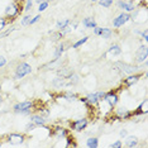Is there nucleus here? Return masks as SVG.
<instances>
[{
	"instance_id": "f257e3e1",
	"label": "nucleus",
	"mask_w": 148,
	"mask_h": 148,
	"mask_svg": "<svg viewBox=\"0 0 148 148\" xmlns=\"http://www.w3.org/2000/svg\"><path fill=\"white\" fill-rule=\"evenodd\" d=\"M32 72V67L28 65V63H21L18 67L15 69V79H21V77H24L25 75Z\"/></svg>"
},
{
	"instance_id": "f03ea898",
	"label": "nucleus",
	"mask_w": 148,
	"mask_h": 148,
	"mask_svg": "<svg viewBox=\"0 0 148 148\" xmlns=\"http://www.w3.org/2000/svg\"><path fill=\"white\" fill-rule=\"evenodd\" d=\"M106 94L103 91L94 92V94H87L86 95V101H90L91 104H97L101 99H105Z\"/></svg>"
},
{
	"instance_id": "7ed1b4c3",
	"label": "nucleus",
	"mask_w": 148,
	"mask_h": 148,
	"mask_svg": "<svg viewBox=\"0 0 148 148\" xmlns=\"http://www.w3.org/2000/svg\"><path fill=\"white\" fill-rule=\"evenodd\" d=\"M33 106V103L32 101H22V103H19V104H15L14 105V110L16 113H23V114H25V113H28L29 112V109Z\"/></svg>"
},
{
	"instance_id": "20e7f679",
	"label": "nucleus",
	"mask_w": 148,
	"mask_h": 148,
	"mask_svg": "<svg viewBox=\"0 0 148 148\" xmlns=\"http://www.w3.org/2000/svg\"><path fill=\"white\" fill-rule=\"evenodd\" d=\"M129 19H130V15L128 14V13H123V14H120L118 18H115L113 21V25L115 27V28H119V27H122L123 24H125Z\"/></svg>"
},
{
	"instance_id": "39448f33",
	"label": "nucleus",
	"mask_w": 148,
	"mask_h": 148,
	"mask_svg": "<svg viewBox=\"0 0 148 148\" xmlns=\"http://www.w3.org/2000/svg\"><path fill=\"white\" fill-rule=\"evenodd\" d=\"M86 125H87V119L82 118V119L76 120V122L72 124V129L76 130V132H81V130H84L86 128Z\"/></svg>"
},
{
	"instance_id": "423d86ee",
	"label": "nucleus",
	"mask_w": 148,
	"mask_h": 148,
	"mask_svg": "<svg viewBox=\"0 0 148 148\" xmlns=\"http://www.w3.org/2000/svg\"><path fill=\"white\" fill-rule=\"evenodd\" d=\"M119 67H122V71L124 73H127V75H132V73L134 72H137V67L136 66H130V65H125V63H123V62H118L116 63Z\"/></svg>"
},
{
	"instance_id": "0eeeda50",
	"label": "nucleus",
	"mask_w": 148,
	"mask_h": 148,
	"mask_svg": "<svg viewBox=\"0 0 148 148\" xmlns=\"http://www.w3.org/2000/svg\"><path fill=\"white\" fill-rule=\"evenodd\" d=\"M147 56H148V49L146 46H142L137 52V62H143L147 60Z\"/></svg>"
},
{
	"instance_id": "6e6552de",
	"label": "nucleus",
	"mask_w": 148,
	"mask_h": 148,
	"mask_svg": "<svg viewBox=\"0 0 148 148\" xmlns=\"http://www.w3.org/2000/svg\"><path fill=\"white\" fill-rule=\"evenodd\" d=\"M19 9H18V5L16 4H10L8 6V8L5 9V15L8 16V18H13V16H15L18 14Z\"/></svg>"
},
{
	"instance_id": "1a4fd4ad",
	"label": "nucleus",
	"mask_w": 148,
	"mask_h": 148,
	"mask_svg": "<svg viewBox=\"0 0 148 148\" xmlns=\"http://www.w3.org/2000/svg\"><path fill=\"white\" fill-rule=\"evenodd\" d=\"M118 5H119L120 9H123V10H125L128 13L134 10V5L129 1H122V0H120V1H118Z\"/></svg>"
},
{
	"instance_id": "9d476101",
	"label": "nucleus",
	"mask_w": 148,
	"mask_h": 148,
	"mask_svg": "<svg viewBox=\"0 0 148 148\" xmlns=\"http://www.w3.org/2000/svg\"><path fill=\"white\" fill-rule=\"evenodd\" d=\"M9 142L12 144H15V146H18V144H22L24 142V138L21 134H12L10 137H9Z\"/></svg>"
},
{
	"instance_id": "9b49d317",
	"label": "nucleus",
	"mask_w": 148,
	"mask_h": 148,
	"mask_svg": "<svg viewBox=\"0 0 148 148\" xmlns=\"http://www.w3.org/2000/svg\"><path fill=\"white\" fill-rule=\"evenodd\" d=\"M125 147L128 148H133V147H137L138 144V138L134 137V136H130V137H127L125 138Z\"/></svg>"
},
{
	"instance_id": "f8f14e48",
	"label": "nucleus",
	"mask_w": 148,
	"mask_h": 148,
	"mask_svg": "<svg viewBox=\"0 0 148 148\" xmlns=\"http://www.w3.org/2000/svg\"><path fill=\"white\" fill-rule=\"evenodd\" d=\"M32 123H34L36 125H43L46 123V119L41 115H33L32 116Z\"/></svg>"
},
{
	"instance_id": "ddd939ff",
	"label": "nucleus",
	"mask_w": 148,
	"mask_h": 148,
	"mask_svg": "<svg viewBox=\"0 0 148 148\" xmlns=\"http://www.w3.org/2000/svg\"><path fill=\"white\" fill-rule=\"evenodd\" d=\"M105 99L108 100V103H109L112 106L116 105V103H118V96H116V95H114V94H106Z\"/></svg>"
},
{
	"instance_id": "4468645a",
	"label": "nucleus",
	"mask_w": 148,
	"mask_h": 148,
	"mask_svg": "<svg viewBox=\"0 0 148 148\" xmlns=\"http://www.w3.org/2000/svg\"><path fill=\"white\" fill-rule=\"evenodd\" d=\"M120 52H122V49H120L119 46H112L109 48V51H108V55H112L114 57H116L118 55H120Z\"/></svg>"
},
{
	"instance_id": "2eb2a0df",
	"label": "nucleus",
	"mask_w": 148,
	"mask_h": 148,
	"mask_svg": "<svg viewBox=\"0 0 148 148\" xmlns=\"http://www.w3.org/2000/svg\"><path fill=\"white\" fill-rule=\"evenodd\" d=\"M84 24H85L86 28H95L96 22L94 21V18H85L84 19Z\"/></svg>"
},
{
	"instance_id": "dca6fc26",
	"label": "nucleus",
	"mask_w": 148,
	"mask_h": 148,
	"mask_svg": "<svg viewBox=\"0 0 148 148\" xmlns=\"http://www.w3.org/2000/svg\"><path fill=\"white\" fill-rule=\"evenodd\" d=\"M99 142H97V138H89L86 142V146L89 148H96Z\"/></svg>"
},
{
	"instance_id": "f3484780",
	"label": "nucleus",
	"mask_w": 148,
	"mask_h": 148,
	"mask_svg": "<svg viewBox=\"0 0 148 148\" xmlns=\"http://www.w3.org/2000/svg\"><path fill=\"white\" fill-rule=\"evenodd\" d=\"M72 73H73V72L71 71V70L65 69V70H60V71H58V76H63L65 79H69V77L71 76Z\"/></svg>"
},
{
	"instance_id": "a211bd4d",
	"label": "nucleus",
	"mask_w": 148,
	"mask_h": 148,
	"mask_svg": "<svg viewBox=\"0 0 148 148\" xmlns=\"http://www.w3.org/2000/svg\"><path fill=\"white\" fill-rule=\"evenodd\" d=\"M138 80H139V77L138 76H136V75H132V76H129L128 79L125 80V84L128 86H130V85H133V84H136Z\"/></svg>"
},
{
	"instance_id": "6ab92c4d",
	"label": "nucleus",
	"mask_w": 148,
	"mask_h": 148,
	"mask_svg": "<svg viewBox=\"0 0 148 148\" xmlns=\"http://www.w3.org/2000/svg\"><path fill=\"white\" fill-rule=\"evenodd\" d=\"M112 36V31L109 28H101V33H100V37L103 38H109Z\"/></svg>"
},
{
	"instance_id": "aec40b11",
	"label": "nucleus",
	"mask_w": 148,
	"mask_h": 148,
	"mask_svg": "<svg viewBox=\"0 0 148 148\" xmlns=\"http://www.w3.org/2000/svg\"><path fill=\"white\" fill-rule=\"evenodd\" d=\"M62 52H63V46H58L56 48V51H55V60H58L60 58V56L62 55Z\"/></svg>"
},
{
	"instance_id": "412c9836",
	"label": "nucleus",
	"mask_w": 148,
	"mask_h": 148,
	"mask_svg": "<svg viewBox=\"0 0 148 148\" xmlns=\"http://www.w3.org/2000/svg\"><path fill=\"white\" fill-rule=\"evenodd\" d=\"M70 24V21H69V19H63V21H60L58 23H57V28H60V29H61V28H63V27H66V25H69Z\"/></svg>"
},
{
	"instance_id": "4be33fe9",
	"label": "nucleus",
	"mask_w": 148,
	"mask_h": 148,
	"mask_svg": "<svg viewBox=\"0 0 148 148\" xmlns=\"http://www.w3.org/2000/svg\"><path fill=\"white\" fill-rule=\"evenodd\" d=\"M87 39H89V37H84L82 39H80V41H77L75 45H73V48H79L80 46H82L85 42H87Z\"/></svg>"
},
{
	"instance_id": "5701e85b",
	"label": "nucleus",
	"mask_w": 148,
	"mask_h": 148,
	"mask_svg": "<svg viewBox=\"0 0 148 148\" xmlns=\"http://www.w3.org/2000/svg\"><path fill=\"white\" fill-rule=\"evenodd\" d=\"M112 4H113V0H100V5L104 6V8H109Z\"/></svg>"
},
{
	"instance_id": "b1692460",
	"label": "nucleus",
	"mask_w": 148,
	"mask_h": 148,
	"mask_svg": "<svg viewBox=\"0 0 148 148\" xmlns=\"http://www.w3.org/2000/svg\"><path fill=\"white\" fill-rule=\"evenodd\" d=\"M147 106H148V103H147V100H144V101L140 104V106H139V112L140 113H147Z\"/></svg>"
},
{
	"instance_id": "393cba45",
	"label": "nucleus",
	"mask_w": 148,
	"mask_h": 148,
	"mask_svg": "<svg viewBox=\"0 0 148 148\" xmlns=\"http://www.w3.org/2000/svg\"><path fill=\"white\" fill-rule=\"evenodd\" d=\"M47 8H48V1H42V3H39V8H38L39 12L46 10Z\"/></svg>"
},
{
	"instance_id": "a878e982",
	"label": "nucleus",
	"mask_w": 148,
	"mask_h": 148,
	"mask_svg": "<svg viewBox=\"0 0 148 148\" xmlns=\"http://www.w3.org/2000/svg\"><path fill=\"white\" fill-rule=\"evenodd\" d=\"M29 21H31V16H29V15H25L24 18L22 19V25H28V24H29Z\"/></svg>"
},
{
	"instance_id": "bb28decb",
	"label": "nucleus",
	"mask_w": 148,
	"mask_h": 148,
	"mask_svg": "<svg viewBox=\"0 0 148 148\" xmlns=\"http://www.w3.org/2000/svg\"><path fill=\"white\" fill-rule=\"evenodd\" d=\"M5 25H6V22H5V19H4V18H0V32H1L3 29L5 28Z\"/></svg>"
},
{
	"instance_id": "cd10ccee",
	"label": "nucleus",
	"mask_w": 148,
	"mask_h": 148,
	"mask_svg": "<svg viewBox=\"0 0 148 148\" xmlns=\"http://www.w3.org/2000/svg\"><path fill=\"white\" fill-rule=\"evenodd\" d=\"M122 146H123L122 142H120V140H116V142H115V143H113L110 147H112V148H120Z\"/></svg>"
},
{
	"instance_id": "c85d7f7f",
	"label": "nucleus",
	"mask_w": 148,
	"mask_h": 148,
	"mask_svg": "<svg viewBox=\"0 0 148 148\" xmlns=\"http://www.w3.org/2000/svg\"><path fill=\"white\" fill-rule=\"evenodd\" d=\"M39 18H41V16H39V15H36L34 18H32L31 21H29V24H34L36 22H38V21H39Z\"/></svg>"
},
{
	"instance_id": "c756f323",
	"label": "nucleus",
	"mask_w": 148,
	"mask_h": 148,
	"mask_svg": "<svg viewBox=\"0 0 148 148\" xmlns=\"http://www.w3.org/2000/svg\"><path fill=\"white\" fill-rule=\"evenodd\" d=\"M5 65H6V58L5 57H3V56H0V67L5 66Z\"/></svg>"
},
{
	"instance_id": "7c9ffc66",
	"label": "nucleus",
	"mask_w": 148,
	"mask_h": 148,
	"mask_svg": "<svg viewBox=\"0 0 148 148\" xmlns=\"http://www.w3.org/2000/svg\"><path fill=\"white\" fill-rule=\"evenodd\" d=\"M32 8V0H27V4H25V10H31Z\"/></svg>"
},
{
	"instance_id": "2f4dec72",
	"label": "nucleus",
	"mask_w": 148,
	"mask_h": 148,
	"mask_svg": "<svg viewBox=\"0 0 148 148\" xmlns=\"http://www.w3.org/2000/svg\"><path fill=\"white\" fill-rule=\"evenodd\" d=\"M61 37H62L61 33H55V34L52 36V38H53V39H56V41H57V39H60V38H61Z\"/></svg>"
},
{
	"instance_id": "473e14b6",
	"label": "nucleus",
	"mask_w": 148,
	"mask_h": 148,
	"mask_svg": "<svg viewBox=\"0 0 148 148\" xmlns=\"http://www.w3.org/2000/svg\"><path fill=\"white\" fill-rule=\"evenodd\" d=\"M25 128H27V130H32L33 128H36V124L34 123H31V124H28Z\"/></svg>"
},
{
	"instance_id": "72a5a7b5",
	"label": "nucleus",
	"mask_w": 148,
	"mask_h": 148,
	"mask_svg": "<svg viewBox=\"0 0 148 148\" xmlns=\"http://www.w3.org/2000/svg\"><path fill=\"white\" fill-rule=\"evenodd\" d=\"M142 36H143V39H144V41H148V33H147V32H143Z\"/></svg>"
},
{
	"instance_id": "f704fd0d",
	"label": "nucleus",
	"mask_w": 148,
	"mask_h": 148,
	"mask_svg": "<svg viewBox=\"0 0 148 148\" xmlns=\"http://www.w3.org/2000/svg\"><path fill=\"white\" fill-rule=\"evenodd\" d=\"M120 136H122V137H125V136H127V132H125L124 129H122V130H120Z\"/></svg>"
},
{
	"instance_id": "c9c22d12",
	"label": "nucleus",
	"mask_w": 148,
	"mask_h": 148,
	"mask_svg": "<svg viewBox=\"0 0 148 148\" xmlns=\"http://www.w3.org/2000/svg\"><path fill=\"white\" fill-rule=\"evenodd\" d=\"M42 1H51V0H36V3H42Z\"/></svg>"
},
{
	"instance_id": "e433bc0d",
	"label": "nucleus",
	"mask_w": 148,
	"mask_h": 148,
	"mask_svg": "<svg viewBox=\"0 0 148 148\" xmlns=\"http://www.w3.org/2000/svg\"><path fill=\"white\" fill-rule=\"evenodd\" d=\"M1 101H3V99H1V96H0V104H1Z\"/></svg>"
},
{
	"instance_id": "4c0bfd02",
	"label": "nucleus",
	"mask_w": 148,
	"mask_h": 148,
	"mask_svg": "<svg viewBox=\"0 0 148 148\" xmlns=\"http://www.w3.org/2000/svg\"><path fill=\"white\" fill-rule=\"evenodd\" d=\"M91 1H97V0H91Z\"/></svg>"
}]
</instances>
